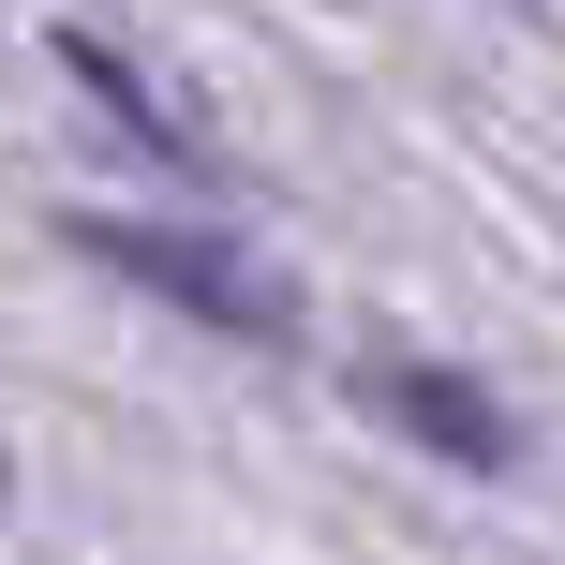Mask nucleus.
Returning <instances> with one entry per match:
<instances>
[{
	"label": "nucleus",
	"mask_w": 565,
	"mask_h": 565,
	"mask_svg": "<svg viewBox=\"0 0 565 565\" xmlns=\"http://www.w3.org/2000/svg\"><path fill=\"white\" fill-rule=\"evenodd\" d=\"M75 238H89L105 268H135L149 298H179L194 328H282V312H268V282L238 268V254H209V238H179V224H75Z\"/></svg>",
	"instance_id": "nucleus-1"
},
{
	"label": "nucleus",
	"mask_w": 565,
	"mask_h": 565,
	"mask_svg": "<svg viewBox=\"0 0 565 565\" xmlns=\"http://www.w3.org/2000/svg\"><path fill=\"white\" fill-rule=\"evenodd\" d=\"M60 75H75V89H89L105 119H135V135L164 149V164H194V119H179L164 89H135V60H119V45H89V30H60Z\"/></svg>",
	"instance_id": "nucleus-3"
},
{
	"label": "nucleus",
	"mask_w": 565,
	"mask_h": 565,
	"mask_svg": "<svg viewBox=\"0 0 565 565\" xmlns=\"http://www.w3.org/2000/svg\"><path fill=\"white\" fill-rule=\"evenodd\" d=\"M372 402L417 417V447H447V461H507V417H491L477 387H447V372H372Z\"/></svg>",
	"instance_id": "nucleus-2"
}]
</instances>
